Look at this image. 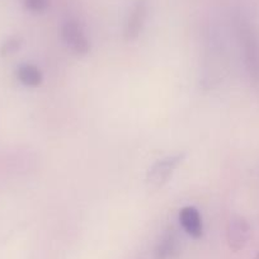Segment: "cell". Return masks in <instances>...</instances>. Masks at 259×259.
Masks as SVG:
<instances>
[{"instance_id": "1", "label": "cell", "mask_w": 259, "mask_h": 259, "mask_svg": "<svg viewBox=\"0 0 259 259\" xmlns=\"http://www.w3.org/2000/svg\"><path fill=\"white\" fill-rule=\"evenodd\" d=\"M239 41L243 51L244 65L251 81L259 83V33L245 19H239L236 24Z\"/></svg>"}, {"instance_id": "2", "label": "cell", "mask_w": 259, "mask_h": 259, "mask_svg": "<svg viewBox=\"0 0 259 259\" xmlns=\"http://www.w3.org/2000/svg\"><path fill=\"white\" fill-rule=\"evenodd\" d=\"M186 154H176V155H169L166 158L160 159L156 161L148 171L146 182L149 187L153 189H159L169 181L171 174L177 169V166L183 161Z\"/></svg>"}, {"instance_id": "3", "label": "cell", "mask_w": 259, "mask_h": 259, "mask_svg": "<svg viewBox=\"0 0 259 259\" xmlns=\"http://www.w3.org/2000/svg\"><path fill=\"white\" fill-rule=\"evenodd\" d=\"M61 37L66 47L75 55H85L91 50V42L83 26L75 19H68L61 27Z\"/></svg>"}, {"instance_id": "4", "label": "cell", "mask_w": 259, "mask_h": 259, "mask_svg": "<svg viewBox=\"0 0 259 259\" xmlns=\"http://www.w3.org/2000/svg\"><path fill=\"white\" fill-rule=\"evenodd\" d=\"M149 0H135L134 6L127 17L126 26H124V38L127 41H134L140 36L144 26H145L146 17H148Z\"/></svg>"}, {"instance_id": "5", "label": "cell", "mask_w": 259, "mask_h": 259, "mask_svg": "<svg viewBox=\"0 0 259 259\" xmlns=\"http://www.w3.org/2000/svg\"><path fill=\"white\" fill-rule=\"evenodd\" d=\"M228 243L233 250H240L250 238V225L241 216H234L228 224Z\"/></svg>"}, {"instance_id": "6", "label": "cell", "mask_w": 259, "mask_h": 259, "mask_svg": "<svg viewBox=\"0 0 259 259\" xmlns=\"http://www.w3.org/2000/svg\"><path fill=\"white\" fill-rule=\"evenodd\" d=\"M179 223L183 230L193 239H200L203 234L202 218L196 207L187 206L179 212Z\"/></svg>"}, {"instance_id": "7", "label": "cell", "mask_w": 259, "mask_h": 259, "mask_svg": "<svg viewBox=\"0 0 259 259\" xmlns=\"http://www.w3.org/2000/svg\"><path fill=\"white\" fill-rule=\"evenodd\" d=\"M179 238L174 229H168L155 249V259H174L179 253Z\"/></svg>"}, {"instance_id": "8", "label": "cell", "mask_w": 259, "mask_h": 259, "mask_svg": "<svg viewBox=\"0 0 259 259\" xmlns=\"http://www.w3.org/2000/svg\"><path fill=\"white\" fill-rule=\"evenodd\" d=\"M17 78L23 85L29 87V88H37L41 85L42 80H44L41 70L31 64L19 65L17 69Z\"/></svg>"}, {"instance_id": "9", "label": "cell", "mask_w": 259, "mask_h": 259, "mask_svg": "<svg viewBox=\"0 0 259 259\" xmlns=\"http://www.w3.org/2000/svg\"><path fill=\"white\" fill-rule=\"evenodd\" d=\"M22 46V39L19 37H11L7 39L3 44L2 49H0V55L2 56H9V55L14 54L18 51Z\"/></svg>"}, {"instance_id": "10", "label": "cell", "mask_w": 259, "mask_h": 259, "mask_svg": "<svg viewBox=\"0 0 259 259\" xmlns=\"http://www.w3.org/2000/svg\"><path fill=\"white\" fill-rule=\"evenodd\" d=\"M24 6L32 13H42L49 7V0H24Z\"/></svg>"}]
</instances>
